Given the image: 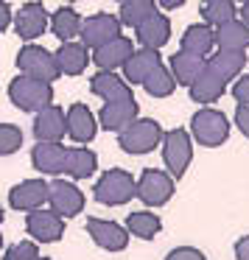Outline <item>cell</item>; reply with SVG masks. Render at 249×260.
I'll use <instances>...</instances> for the list:
<instances>
[{"mask_svg": "<svg viewBox=\"0 0 249 260\" xmlns=\"http://www.w3.org/2000/svg\"><path fill=\"white\" fill-rule=\"evenodd\" d=\"M215 45H219V51L243 53L249 48V28L241 23V20H232V23L219 25V28H215Z\"/></svg>", "mask_w": 249, "mask_h": 260, "instance_id": "cell-25", "label": "cell"}, {"mask_svg": "<svg viewBox=\"0 0 249 260\" xmlns=\"http://www.w3.org/2000/svg\"><path fill=\"white\" fill-rule=\"evenodd\" d=\"M90 48H84L81 42H62V48L56 51V64L59 73L65 76H79L84 73V68L90 64Z\"/></svg>", "mask_w": 249, "mask_h": 260, "instance_id": "cell-20", "label": "cell"}, {"mask_svg": "<svg viewBox=\"0 0 249 260\" xmlns=\"http://www.w3.org/2000/svg\"><path fill=\"white\" fill-rule=\"evenodd\" d=\"M154 14H157V3L154 0H126V3H120V25L140 28Z\"/></svg>", "mask_w": 249, "mask_h": 260, "instance_id": "cell-29", "label": "cell"}, {"mask_svg": "<svg viewBox=\"0 0 249 260\" xmlns=\"http://www.w3.org/2000/svg\"><path fill=\"white\" fill-rule=\"evenodd\" d=\"M135 196H137V179L129 174V171L109 168L107 174L96 182V199L101 204H109V207L126 204Z\"/></svg>", "mask_w": 249, "mask_h": 260, "instance_id": "cell-2", "label": "cell"}, {"mask_svg": "<svg viewBox=\"0 0 249 260\" xmlns=\"http://www.w3.org/2000/svg\"><path fill=\"white\" fill-rule=\"evenodd\" d=\"M204 68H207V62H204L202 56H193V53L179 51V53L171 56V73H174L176 84H188V87H191L193 81L204 73Z\"/></svg>", "mask_w": 249, "mask_h": 260, "instance_id": "cell-24", "label": "cell"}, {"mask_svg": "<svg viewBox=\"0 0 249 260\" xmlns=\"http://www.w3.org/2000/svg\"><path fill=\"white\" fill-rule=\"evenodd\" d=\"M17 68L23 76H31V79H40L51 84L53 79H59V64H56V53L45 51L40 45H25L20 48L17 53Z\"/></svg>", "mask_w": 249, "mask_h": 260, "instance_id": "cell-3", "label": "cell"}, {"mask_svg": "<svg viewBox=\"0 0 249 260\" xmlns=\"http://www.w3.org/2000/svg\"><path fill=\"white\" fill-rule=\"evenodd\" d=\"M51 28L53 34L59 37L62 42H73V37L81 31V17L73 6H62L56 9V14L51 17Z\"/></svg>", "mask_w": 249, "mask_h": 260, "instance_id": "cell-28", "label": "cell"}, {"mask_svg": "<svg viewBox=\"0 0 249 260\" xmlns=\"http://www.w3.org/2000/svg\"><path fill=\"white\" fill-rule=\"evenodd\" d=\"M90 90L96 92L98 98H104L107 104L135 98V95H132V90H129V84H126V79H120V76H115V73H107V70H98V73L92 76Z\"/></svg>", "mask_w": 249, "mask_h": 260, "instance_id": "cell-17", "label": "cell"}, {"mask_svg": "<svg viewBox=\"0 0 249 260\" xmlns=\"http://www.w3.org/2000/svg\"><path fill=\"white\" fill-rule=\"evenodd\" d=\"M98 120H101V126H104V129H109V132L129 129V126L137 120V101H135V98H126V101L104 104Z\"/></svg>", "mask_w": 249, "mask_h": 260, "instance_id": "cell-15", "label": "cell"}, {"mask_svg": "<svg viewBox=\"0 0 249 260\" xmlns=\"http://www.w3.org/2000/svg\"><path fill=\"white\" fill-rule=\"evenodd\" d=\"M3 260H40L34 241H20L14 246H9V252L3 254Z\"/></svg>", "mask_w": 249, "mask_h": 260, "instance_id": "cell-35", "label": "cell"}, {"mask_svg": "<svg viewBox=\"0 0 249 260\" xmlns=\"http://www.w3.org/2000/svg\"><path fill=\"white\" fill-rule=\"evenodd\" d=\"M235 257L238 260H249V235H243V238L235 241Z\"/></svg>", "mask_w": 249, "mask_h": 260, "instance_id": "cell-39", "label": "cell"}, {"mask_svg": "<svg viewBox=\"0 0 249 260\" xmlns=\"http://www.w3.org/2000/svg\"><path fill=\"white\" fill-rule=\"evenodd\" d=\"M137 196L148 207H163L174 196V179H171V174L157 171V168H146L140 174V179H137Z\"/></svg>", "mask_w": 249, "mask_h": 260, "instance_id": "cell-8", "label": "cell"}, {"mask_svg": "<svg viewBox=\"0 0 249 260\" xmlns=\"http://www.w3.org/2000/svg\"><path fill=\"white\" fill-rule=\"evenodd\" d=\"M191 157H193V143L188 129H171L163 137V159L168 165L171 179H179L185 174L188 165H191Z\"/></svg>", "mask_w": 249, "mask_h": 260, "instance_id": "cell-6", "label": "cell"}, {"mask_svg": "<svg viewBox=\"0 0 249 260\" xmlns=\"http://www.w3.org/2000/svg\"><path fill=\"white\" fill-rule=\"evenodd\" d=\"M98 168V157L90 151V148L79 146V148H68V157H65V165L62 171L68 176H73V179H87V176H92Z\"/></svg>", "mask_w": 249, "mask_h": 260, "instance_id": "cell-27", "label": "cell"}, {"mask_svg": "<svg viewBox=\"0 0 249 260\" xmlns=\"http://www.w3.org/2000/svg\"><path fill=\"white\" fill-rule=\"evenodd\" d=\"M81 45L84 48H104L112 40L120 37V17H112V14H92V17L81 20Z\"/></svg>", "mask_w": 249, "mask_h": 260, "instance_id": "cell-7", "label": "cell"}, {"mask_svg": "<svg viewBox=\"0 0 249 260\" xmlns=\"http://www.w3.org/2000/svg\"><path fill=\"white\" fill-rule=\"evenodd\" d=\"M96 129H98V120L92 115L90 107L84 104H73L68 109V135L73 137L76 143H90L96 137Z\"/></svg>", "mask_w": 249, "mask_h": 260, "instance_id": "cell-18", "label": "cell"}, {"mask_svg": "<svg viewBox=\"0 0 249 260\" xmlns=\"http://www.w3.org/2000/svg\"><path fill=\"white\" fill-rule=\"evenodd\" d=\"M40 260H51V257H40Z\"/></svg>", "mask_w": 249, "mask_h": 260, "instance_id": "cell-44", "label": "cell"}, {"mask_svg": "<svg viewBox=\"0 0 249 260\" xmlns=\"http://www.w3.org/2000/svg\"><path fill=\"white\" fill-rule=\"evenodd\" d=\"M137 40L143 42V48H148V51H160V48L165 45V42L171 40V23L165 14H154V17H148L146 23L137 28Z\"/></svg>", "mask_w": 249, "mask_h": 260, "instance_id": "cell-23", "label": "cell"}, {"mask_svg": "<svg viewBox=\"0 0 249 260\" xmlns=\"http://www.w3.org/2000/svg\"><path fill=\"white\" fill-rule=\"evenodd\" d=\"M160 64H163V59H160L157 51H148V48L135 51V53H132V59L123 64L126 84H143V81H146L148 76L160 68Z\"/></svg>", "mask_w": 249, "mask_h": 260, "instance_id": "cell-19", "label": "cell"}, {"mask_svg": "<svg viewBox=\"0 0 249 260\" xmlns=\"http://www.w3.org/2000/svg\"><path fill=\"white\" fill-rule=\"evenodd\" d=\"M48 202H51V210L59 213L62 218H70V215H79L84 210V193L68 179H56L51 182V193H48Z\"/></svg>", "mask_w": 249, "mask_h": 260, "instance_id": "cell-9", "label": "cell"}, {"mask_svg": "<svg viewBox=\"0 0 249 260\" xmlns=\"http://www.w3.org/2000/svg\"><path fill=\"white\" fill-rule=\"evenodd\" d=\"M68 135V112H62L59 107H45L42 112H37L34 118V137L37 143H59Z\"/></svg>", "mask_w": 249, "mask_h": 260, "instance_id": "cell-11", "label": "cell"}, {"mask_svg": "<svg viewBox=\"0 0 249 260\" xmlns=\"http://www.w3.org/2000/svg\"><path fill=\"white\" fill-rule=\"evenodd\" d=\"M9 98L23 112H42L53 101V87L48 81L31 79V76H17L9 84Z\"/></svg>", "mask_w": 249, "mask_h": 260, "instance_id": "cell-1", "label": "cell"}, {"mask_svg": "<svg viewBox=\"0 0 249 260\" xmlns=\"http://www.w3.org/2000/svg\"><path fill=\"white\" fill-rule=\"evenodd\" d=\"M143 87H146L148 95H154V98H165V95H171V92H174L176 79H174V73H171L168 68H163V64H160V68L154 70V73L148 76L146 81H143Z\"/></svg>", "mask_w": 249, "mask_h": 260, "instance_id": "cell-33", "label": "cell"}, {"mask_svg": "<svg viewBox=\"0 0 249 260\" xmlns=\"http://www.w3.org/2000/svg\"><path fill=\"white\" fill-rule=\"evenodd\" d=\"M165 260H207V257H204V252H199V249H193V246H176L168 252Z\"/></svg>", "mask_w": 249, "mask_h": 260, "instance_id": "cell-36", "label": "cell"}, {"mask_svg": "<svg viewBox=\"0 0 249 260\" xmlns=\"http://www.w3.org/2000/svg\"><path fill=\"white\" fill-rule=\"evenodd\" d=\"M232 95L238 98V107H249V73L232 84Z\"/></svg>", "mask_w": 249, "mask_h": 260, "instance_id": "cell-37", "label": "cell"}, {"mask_svg": "<svg viewBox=\"0 0 249 260\" xmlns=\"http://www.w3.org/2000/svg\"><path fill=\"white\" fill-rule=\"evenodd\" d=\"M87 232L90 238L107 252H123L129 243V232L115 221H104V218H87Z\"/></svg>", "mask_w": 249, "mask_h": 260, "instance_id": "cell-12", "label": "cell"}, {"mask_svg": "<svg viewBox=\"0 0 249 260\" xmlns=\"http://www.w3.org/2000/svg\"><path fill=\"white\" fill-rule=\"evenodd\" d=\"M224 90H227V81L207 64L204 73L191 84V98L199 101V104H213V101H219V98L224 95Z\"/></svg>", "mask_w": 249, "mask_h": 260, "instance_id": "cell-21", "label": "cell"}, {"mask_svg": "<svg viewBox=\"0 0 249 260\" xmlns=\"http://www.w3.org/2000/svg\"><path fill=\"white\" fill-rule=\"evenodd\" d=\"M23 146V132L12 123H0V157H9Z\"/></svg>", "mask_w": 249, "mask_h": 260, "instance_id": "cell-34", "label": "cell"}, {"mask_svg": "<svg viewBox=\"0 0 249 260\" xmlns=\"http://www.w3.org/2000/svg\"><path fill=\"white\" fill-rule=\"evenodd\" d=\"M235 123H238V129L249 137V107H238L235 109Z\"/></svg>", "mask_w": 249, "mask_h": 260, "instance_id": "cell-38", "label": "cell"}, {"mask_svg": "<svg viewBox=\"0 0 249 260\" xmlns=\"http://www.w3.org/2000/svg\"><path fill=\"white\" fill-rule=\"evenodd\" d=\"M126 230H129L132 235L143 238V241H151V238L163 230V221H160V215H154V213H129Z\"/></svg>", "mask_w": 249, "mask_h": 260, "instance_id": "cell-32", "label": "cell"}, {"mask_svg": "<svg viewBox=\"0 0 249 260\" xmlns=\"http://www.w3.org/2000/svg\"><path fill=\"white\" fill-rule=\"evenodd\" d=\"M132 53H135V45H132V40H129V37H118V40H112L109 45L98 48V51L92 53V62H96L101 70L112 73L115 68H123V64L129 62Z\"/></svg>", "mask_w": 249, "mask_h": 260, "instance_id": "cell-16", "label": "cell"}, {"mask_svg": "<svg viewBox=\"0 0 249 260\" xmlns=\"http://www.w3.org/2000/svg\"><path fill=\"white\" fill-rule=\"evenodd\" d=\"M238 12H241V23L249 28V0H246V3H241V9H238Z\"/></svg>", "mask_w": 249, "mask_h": 260, "instance_id": "cell-41", "label": "cell"}, {"mask_svg": "<svg viewBox=\"0 0 249 260\" xmlns=\"http://www.w3.org/2000/svg\"><path fill=\"white\" fill-rule=\"evenodd\" d=\"M0 246H3V235H0Z\"/></svg>", "mask_w": 249, "mask_h": 260, "instance_id": "cell-42", "label": "cell"}, {"mask_svg": "<svg viewBox=\"0 0 249 260\" xmlns=\"http://www.w3.org/2000/svg\"><path fill=\"white\" fill-rule=\"evenodd\" d=\"M9 25H12V6L0 0V31H6Z\"/></svg>", "mask_w": 249, "mask_h": 260, "instance_id": "cell-40", "label": "cell"}, {"mask_svg": "<svg viewBox=\"0 0 249 260\" xmlns=\"http://www.w3.org/2000/svg\"><path fill=\"white\" fill-rule=\"evenodd\" d=\"M191 135L196 137V143L207 148H215L221 143H227L230 137V123L219 109H202L191 118Z\"/></svg>", "mask_w": 249, "mask_h": 260, "instance_id": "cell-5", "label": "cell"}, {"mask_svg": "<svg viewBox=\"0 0 249 260\" xmlns=\"http://www.w3.org/2000/svg\"><path fill=\"white\" fill-rule=\"evenodd\" d=\"M48 23H51V17H48L42 3H25V6H20L17 17H14V28H17V34L23 37V40L40 37L42 31L48 28Z\"/></svg>", "mask_w": 249, "mask_h": 260, "instance_id": "cell-14", "label": "cell"}, {"mask_svg": "<svg viewBox=\"0 0 249 260\" xmlns=\"http://www.w3.org/2000/svg\"><path fill=\"white\" fill-rule=\"evenodd\" d=\"M163 129H160L157 120L146 118V120H135L129 129L120 132L118 143L126 154H148L151 148H157L163 143Z\"/></svg>", "mask_w": 249, "mask_h": 260, "instance_id": "cell-4", "label": "cell"}, {"mask_svg": "<svg viewBox=\"0 0 249 260\" xmlns=\"http://www.w3.org/2000/svg\"><path fill=\"white\" fill-rule=\"evenodd\" d=\"M207 64H210V68H213L224 81H230V79H235V76L243 70V64H246V53L219 51V53H213V56L207 59Z\"/></svg>", "mask_w": 249, "mask_h": 260, "instance_id": "cell-30", "label": "cell"}, {"mask_svg": "<svg viewBox=\"0 0 249 260\" xmlns=\"http://www.w3.org/2000/svg\"><path fill=\"white\" fill-rule=\"evenodd\" d=\"M25 230H28V235L34 241L53 243L65 235V218L59 213H53V210H34L25 218Z\"/></svg>", "mask_w": 249, "mask_h": 260, "instance_id": "cell-10", "label": "cell"}, {"mask_svg": "<svg viewBox=\"0 0 249 260\" xmlns=\"http://www.w3.org/2000/svg\"><path fill=\"white\" fill-rule=\"evenodd\" d=\"M0 221H3V210H0Z\"/></svg>", "mask_w": 249, "mask_h": 260, "instance_id": "cell-43", "label": "cell"}, {"mask_svg": "<svg viewBox=\"0 0 249 260\" xmlns=\"http://www.w3.org/2000/svg\"><path fill=\"white\" fill-rule=\"evenodd\" d=\"M68 157V148L62 143H37L34 151H31V162L37 171L42 174H59Z\"/></svg>", "mask_w": 249, "mask_h": 260, "instance_id": "cell-22", "label": "cell"}, {"mask_svg": "<svg viewBox=\"0 0 249 260\" xmlns=\"http://www.w3.org/2000/svg\"><path fill=\"white\" fill-rule=\"evenodd\" d=\"M48 193H51V185H48V182L25 179V182H20V185L12 187L9 202H12L14 210H28V213H34V210H40L42 204L48 202Z\"/></svg>", "mask_w": 249, "mask_h": 260, "instance_id": "cell-13", "label": "cell"}, {"mask_svg": "<svg viewBox=\"0 0 249 260\" xmlns=\"http://www.w3.org/2000/svg\"><path fill=\"white\" fill-rule=\"evenodd\" d=\"M235 14H238V6L232 0H207V3H202L204 25H210V28H219V25H224V23L238 20Z\"/></svg>", "mask_w": 249, "mask_h": 260, "instance_id": "cell-31", "label": "cell"}, {"mask_svg": "<svg viewBox=\"0 0 249 260\" xmlns=\"http://www.w3.org/2000/svg\"><path fill=\"white\" fill-rule=\"evenodd\" d=\"M215 45V28L199 23V25H191V28L182 34V51L185 53H193V56H207Z\"/></svg>", "mask_w": 249, "mask_h": 260, "instance_id": "cell-26", "label": "cell"}]
</instances>
